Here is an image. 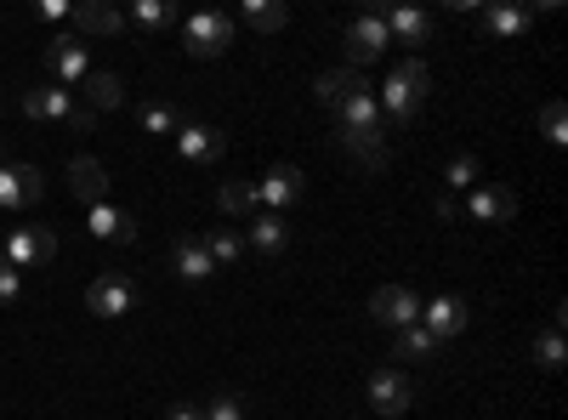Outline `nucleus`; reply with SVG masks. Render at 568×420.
<instances>
[{
  "instance_id": "obj_1",
  "label": "nucleus",
  "mask_w": 568,
  "mask_h": 420,
  "mask_svg": "<svg viewBox=\"0 0 568 420\" xmlns=\"http://www.w3.org/2000/svg\"><path fill=\"white\" fill-rule=\"evenodd\" d=\"M426 91H433V69H426L420 58H398L393 63V74H387V85H382V120H415L420 114V103H426Z\"/></svg>"
},
{
  "instance_id": "obj_2",
  "label": "nucleus",
  "mask_w": 568,
  "mask_h": 420,
  "mask_svg": "<svg viewBox=\"0 0 568 420\" xmlns=\"http://www.w3.org/2000/svg\"><path fill=\"white\" fill-rule=\"evenodd\" d=\"M369 409H375V420H398V414H409V403H415V387H409V376L404 369H393V363H382L369 376Z\"/></svg>"
},
{
  "instance_id": "obj_3",
  "label": "nucleus",
  "mask_w": 568,
  "mask_h": 420,
  "mask_svg": "<svg viewBox=\"0 0 568 420\" xmlns=\"http://www.w3.org/2000/svg\"><path fill=\"white\" fill-rule=\"evenodd\" d=\"M393 45V34H387V18L382 12H358L353 23H347V69H358L364 74V63H375Z\"/></svg>"
},
{
  "instance_id": "obj_4",
  "label": "nucleus",
  "mask_w": 568,
  "mask_h": 420,
  "mask_svg": "<svg viewBox=\"0 0 568 420\" xmlns=\"http://www.w3.org/2000/svg\"><path fill=\"white\" fill-rule=\"evenodd\" d=\"M182 40H187V52H194V58H222L233 45V18L205 7V12H194L182 23Z\"/></svg>"
},
{
  "instance_id": "obj_5",
  "label": "nucleus",
  "mask_w": 568,
  "mask_h": 420,
  "mask_svg": "<svg viewBox=\"0 0 568 420\" xmlns=\"http://www.w3.org/2000/svg\"><path fill=\"white\" fill-rule=\"evenodd\" d=\"M45 194V176L40 165H18L0 154V211H23V205H40Z\"/></svg>"
},
{
  "instance_id": "obj_6",
  "label": "nucleus",
  "mask_w": 568,
  "mask_h": 420,
  "mask_svg": "<svg viewBox=\"0 0 568 420\" xmlns=\"http://www.w3.org/2000/svg\"><path fill=\"white\" fill-rule=\"evenodd\" d=\"M18 109L29 120H45V125H74V114H80L74 91H63V85H29L18 98Z\"/></svg>"
},
{
  "instance_id": "obj_7",
  "label": "nucleus",
  "mask_w": 568,
  "mask_h": 420,
  "mask_svg": "<svg viewBox=\"0 0 568 420\" xmlns=\"http://www.w3.org/2000/svg\"><path fill=\"white\" fill-rule=\"evenodd\" d=\"M251 188H256V205L262 211H284V205H296V199H307V176L296 171V165H273L262 182H251Z\"/></svg>"
},
{
  "instance_id": "obj_8",
  "label": "nucleus",
  "mask_w": 568,
  "mask_h": 420,
  "mask_svg": "<svg viewBox=\"0 0 568 420\" xmlns=\"http://www.w3.org/2000/svg\"><path fill=\"white\" fill-rule=\"evenodd\" d=\"M369 313H375V324H387V330H409V324H420V296L409 285H382L369 296Z\"/></svg>"
},
{
  "instance_id": "obj_9",
  "label": "nucleus",
  "mask_w": 568,
  "mask_h": 420,
  "mask_svg": "<svg viewBox=\"0 0 568 420\" xmlns=\"http://www.w3.org/2000/svg\"><path fill=\"white\" fill-rule=\"evenodd\" d=\"M466 324H471V307H466L460 296H433V301H420V330L433 336V341H455Z\"/></svg>"
},
{
  "instance_id": "obj_10",
  "label": "nucleus",
  "mask_w": 568,
  "mask_h": 420,
  "mask_svg": "<svg viewBox=\"0 0 568 420\" xmlns=\"http://www.w3.org/2000/svg\"><path fill=\"white\" fill-rule=\"evenodd\" d=\"M460 216L500 227V222H511V216H517V194L506 188V182H478V188H471V199L460 205Z\"/></svg>"
},
{
  "instance_id": "obj_11",
  "label": "nucleus",
  "mask_w": 568,
  "mask_h": 420,
  "mask_svg": "<svg viewBox=\"0 0 568 420\" xmlns=\"http://www.w3.org/2000/svg\"><path fill=\"white\" fill-rule=\"evenodd\" d=\"M0 256H7L18 273L23 267H45V262L58 256V239H52V227H12V239H7V250H0Z\"/></svg>"
},
{
  "instance_id": "obj_12",
  "label": "nucleus",
  "mask_w": 568,
  "mask_h": 420,
  "mask_svg": "<svg viewBox=\"0 0 568 420\" xmlns=\"http://www.w3.org/2000/svg\"><path fill=\"white\" fill-rule=\"evenodd\" d=\"M85 307L98 313V318H125V313L136 307V285H131L125 273H103L98 285L85 290Z\"/></svg>"
},
{
  "instance_id": "obj_13",
  "label": "nucleus",
  "mask_w": 568,
  "mask_h": 420,
  "mask_svg": "<svg viewBox=\"0 0 568 420\" xmlns=\"http://www.w3.org/2000/svg\"><path fill=\"white\" fill-rule=\"evenodd\" d=\"M176 154H182L187 165H216V160L227 154V136H222L216 125H194V120H182V131H176Z\"/></svg>"
},
{
  "instance_id": "obj_14",
  "label": "nucleus",
  "mask_w": 568,
  "mask_h": 420,
  "mask_svg": "<svg viewBox=\"0 0 568 420\" xmlns=\"http://www.w3.org/2000/svg\"><path fill=\"white\" fill-rule=\"evenodd\" d=\"M45 63H52L58 85H80L91 74V58H85L80 34H52V40H45Z\"/></svg>"
},
{
  "instance_id": "obj_15",
  "label": "nucleus",
  "mask_w": 568,
  "mask_h": 420,
  "mask_svg": "<svg viewBox=\"0 0 568 420\" xmlns=\"http://www.w3.org/2000/svg\"><path fill=\"white\" fill-rule=\"evenodd\" d=\"M69 194H74L80 205H103V199H109V171L91 160V154H74V160H69Z\"/></svg>"
},
{
  "instance_id": "obj_16",
  "label": "nucleus",
  "mask_w": 568,
  "mask_h": 420,
  "mask_svg": "<svg viewBox=\"0 0 568 420\" xmlns=\"http://www.w3.org/2000/svg\"><path fill=\"white\" fill-rule=\"evenodd\" d=\"M85 227L98 233V239H109V245H131L136 239V222H131V211H120V205H85Z\"/></svg>"
},
{
  "instance_id": "obj_17",
  "label": "nucleus",
  "mask_w": 568,
  "mask_h": 420,
  "mask_svg": "<svg viewBox=\"0 0 568 420\" xmlns=\"http://www.w3.org/2000/svg\"><path fill=\"white\" fill-rule=\"evenodd\" d=\"M382 18H387V34H393V40H404V45H433V29H438L433 12H420V7H393V12H382Z\"/></svg>"
},
{
  "instance_id": "obj_18",
  "label": "nucleus",
  "mask_w": 568,
  "mask_h": 420,
  "mask_svg": "<svg viewBox=\"0 0 568 420\" xmlns=\"http://www.w3.org/2000/svg\"><path fill=\"white\" fill-rule=\"evenodd\" d=\"M284 245H291V222L273 216V211H256V216H251V233H245V250H256V256H278Z\"/></svg>"
},
{
  "instance_id": "obj_19",
  "label": "nucleus",
  "mask_w": 568,
  "mask_h": 420,
  "mask_svg": "<svg viewBox=\"0 0 568 420\" xmlns=\"http://www.w3.org/2000/svg\"><path fill=\"white\" fill-rule=\"evenodd\" d=\"M529 23H535L529 7H506V0H500V7H478V29H484L489 40H517Z\"/></svg>"
},
{
  "instance_id": "obj_20",
  "label": "nucleus",
  "mask_w": 568,
  "mask_h": 420,
  "mask_svg": "<svg viewBox=\"0 0 568 420\" xmlns=\"http://www.w3.org/2000/svg\"><path fill=\"white\" fill-rule=\"evenodd\" d=\"M342 154L364 171H387V131H342Z\"/></svg>"
},
{
  "instance_id": "obj_21",
  "label": "nucleus",
  "mask_w": 568,
  "mask_h": 420,
  "mask_svg": "<svg viewBox=\"0 0 568 420\" xmlns=\"http://www.w3.org/2000/svg\"><path fill=\"white\" fill-rule=\"evenodd\" d=\"M342 114V131H387V120H382V103H375V91H369V80L353 91V98L336 109Z\"/></svg>"
},
{
  "instance_id": "obj_22",
  "label": "nucleus",
  "mask_w": 568,
  "mask_h": 420,
  "mask_svg": "<svg viewBox=\"0 0 568 420\" xmlns=\"http://www.w3.org/2000/svg\"><path fill=\"white\" fill-rule=\"evenodd\" d=\"M80 98H85V109H91V114L120 109V103H125V80H120V74H109V69H91V74L80 80Z\"/></svg>"
},
{
  "instance_id": "obj_23",
  "label": "nucleus",
  "mask_w": 568,
  "mask_h": 420,
  "mask_svg": "<svg viewBox=\"0 0 568 420\" xmlns=\"http://www.w3.org/2000/svg\"><path fill=\"white\" fill-rule=\"evenodd\" d=\"M171 273H176V278H187V285H205V278L216 273V262L205 256V245H200V239H176V245H171Z\"/></svg>"
},
{
  "instance_id": "obj_24",
  "label": "nucleus",
  "mask_w": 568,
  "mask_h": 420,
  "mask_svg": "<svg viewBox=\"0 0 568 420\" xmlns=\"http://www.w3.org/2000/svg\"><path fill=\"white\" fill-rule=\"evenodd\" d=\"M358 85H364V74L342 63V69H329V74H318V80H313V98H318L324 109H342V103L353 98Z\"/></svg>"
},
{
  "instance_id": "obj_25",
  "label": "nucleus",
  "mask_w": 568,
  "mask_h": 420,
  "mask_svg": "<svg viewBox=\"0 0 568 420\" xmlns=\"http://www.w3.org/2000/svg\"><path fill=\"white\" fill-rule=\"evenodd\" d=\"M74 23H80V34H120V29H125V12L103 7V0H80Z\"/></svg>"
},
{
  "instance_id": "obj_26",
  "label": "nucleus",
  "mask_w": 568,
  "mask_h": 420,
  "mask_svg": "<svg viewBox=\"0 0 568 420\" xmlns=\"http://www.w3.org/2000/svg\"><path fill=\"white\" fill-rule=\"evenodd\" d=\"M200 245H205V256H211L216 267H240V262H245V233H233V227H211Z\"/></svg>"
},
{
  "instance_id": "obj_27",
  "label": "nucleus",
  "mask_w": 568,
  "mask_h": 420,
  "mask_svg": "<svg viewBox=\"0 0 568 420\" xmlns=\"http://www.w3.org/2000/svg\"><path fill=\"white\" fill-rule=\"evenodd\" d=\"M478 182H484V160L478 154H455L444 165V194H471Z\"/></svg>"
},
{
  "instance_id": "obj_28",
  "label": "nucleus",
  "mask_w": 568,
  "mask_h": 420,
  "mask_svg": "<svg viewBox=\"0 0 568 420\" xmlns=\"http://www.w3.org/2000/svg\"><path fill=\"white\" fill-rule=\"evenodd\" d=\"M240 18H245L251 29H262V34H278L284 23H291V7H284V0H245Z\"/></svg>"
},
{
  "instance_id": "obj_29",
  "label": "nucleus",
  "mask_w": 568,
  "mask_h": 420,
  "mask_svg": "<svg viewBox=\"0 0 568 420\" xmlns=\"http://www.w3.org/2000/svg\"><path fill=\"white\" fill-rule=\"evenodd\" d=\"M142 34H160V29H171L176 23V12L165 7V0H131V12H125Z\"/></svg>"
},
{
  "instance_id": "obj_30",
  "label": "nucleus",
  "mask_w": 568,
  "mask_h": 420,
  "mask_svg": "<svg viewBox=\"0 0 568 420\" xmlns=\"http://www.w3.org/2000/svg\"><path fill=\"white\" fill-rule=\"evenodd\" d=\"M438 352V341L420 330V324H409V330H393V363H404V358H433Z\"/></svg>"
},
{
  "instance_id": "obj_31",
  "label": "nucleus",
  "mask_w": 568,
  "mask_h": 420,
  "mask_svg": "<svg viewBox=\"0 0 568 420\" xmlns=\"http://www.w3.org/2000/svg\"><path fill=\"white\" fill-rule=\"evenodd\" d=\"M216 205H222V216H256V188L251 182H222Z\"/></svg>"
},
{
  "instance_id": "obj_32",
  "label": "nucleus",
  "mask_w": 568,
  "mask_h": 420,
  "mask_svg": "<svg viewBox=\"0 0 568 420\" xmlns=\"http://www.w3.org/2000/svg\"><path fill=\"white\" fill-rule=\"evenodd\" d=\"M136 120H142V131H149V136H176L182 131V114L171 103H142Z\"/></svg>"
},
{
  "instance_id": "obj_33",
  "label": "nucleus",
  "mask_w": 568,
  "mask_h": 420,
  "mask_svg": "<svg viewBox=\"0 0 568 420\" xmlns=\"http://www.w3.org/2000/svg\"><path fill=\"white\" fill-rule=\"evenodd\" d=\"M562 358H568V347H562V324H551V330H540V336H535V363L546 369V376H557Z\"/></svg>"
},
{
  "instance_id": "obj_34",
  "label": "nucleus",
  "mask_w": 568,
  "mask_h": 420,
  "mask_svg": "<svg viewBox=\"0 0 568 420\" xmlns=\"http://www.w3.org/2000/svg\"><path fill=\"white\" fill-rule=\"evenodd\" d=\"M200 420H245V398H240V392H216V398L200 409Z\"/></svg>"
},
{
  "instance_id": "obj_35",
  "label": "nucleus",
  "mask_w": 568,
  "mask_h": 420,
  "mask_svg": "<svg viewBox=\"0 0 568 420\" xmlns=\"http://www.w3.org/2000/svg\"><path fill=\"white\" fill-rule=\"evenodd\" d=\"M540 136H546L551 148L568 143V114H562V103H546V109H540Z\"/></svg>"
},
{
  "instance_id": "obj_36",
  "label": "nucleus",
  "mask_w": 568,
  "mask_h": 420,
  "mask_svg": "<svg viewBox=\"0 0 568 420\" xmlns=\"http://www.w3.org/2000/svg\"><path fill=\"white\" fill-rule=\"evenodd\" d=\"M18 296H23V273L0 256V307H18Z\"/></svg>"
},
{
  "instance_id": "obj_37",
  "label": "nucleus",
  "mask_w": 568,
  "mask_h": 420,
  "mask_svg": "<svg viewBox=\"0 0 568 420\" xmlns=\"http://www.w3.org/2000/svg\"><path fill=\"white\" fill-rule=\"evenodd\" d=\"M45 23H63V18H74V7H69V0H40V7H34Z\"/></svg>"
},
{
  "instance_id": "obj_38",
  "label": "nucleus",
  "mask_w": 568,
  "mask_h": 420,
  "mask_svg": "<svg viewBox=\"0 0 568 420\" xmlns=\"http://www.w3.org/2000/svg\"><path fill=\"white\" fill-rule=\"evenodd\" d=\"M438 216H444V222H460V199H455V194H438Z\"/></svg>"
},
{
  "instance_id": "obj_39",
  "label": "nucleus",
  "mask_w": 568,
  "mask_h": 420,
  "mask_svg": "<svg viewBox=\"0 0 568 420\" xmlns=\"http://www.w3.org/2000/svg\"><path fill=\"white\" fill-rule=\"evenodd\" d=\"M69 131H98V114H91V109L80 103V114H74V125H69Z\"/></svg>"
},
{
  "instance_id": "obj_40",
  "label": "nucleus",
  "mask_w": 568,
  "mask_h": 420,
  "mask_svg": "<svg viewBox=\"0 0 568 420\" xmlns=\"http://www.w3.org/2000/svg\"><path fill=\"white\" fill-rule=\"evenodd\" d=\"M165 420H200V409L194 403H171V414Z\"/></svg>"
}]
</instances>
